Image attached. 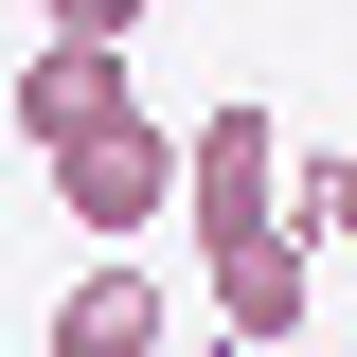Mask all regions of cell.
I'll list each match as a JSON object with an SVG mask.
<instances>
[{"label":"cell","mask_w":357,"mask_h":357,"mask_svg":"<svg viewBox=\"0 0 357 357\" xmlns=\"http://www.w3.org/2000/svg\"><path fill=\"white\" fill-rule=\"evenodd\" d=\"M54 197H72V232H89V250H143V232L178 215V143L143 126V107H107V126H72V143H54Z\"/></svg>","instance_id":"obj_1"},{"label":"cell","mask_w":357,"mask_h":357,"mask_svg":"<svg viewBox=\"0 0 357 357\" xmlns=\"http://www.w3.org/2000/svg\"><path fill=\"white\" fill-rule=\"evenodd\" d=\"M54 36H143V18H161V0H36Z\"/></svg>","instance_id":"obj_7"},{"label":"cell","mask_w":357,"mask_h":357,"mask_svg":"<svg viewBox=\"0 0 357 357\" xmlns=\"http://www.w3.org/2000/svg\"><path fill=\"white\" fill-rule=\"evenodd\" d=\"M107 107H143V89H126V36H54L36 72H18V143H72V126H107Z\"/></svg>","instance_id":"obj_4"},{"label":"cell","mask_w":357,"mask_h":357,"mask_svg":"<svg viewBox=\"0 0 357 357\" xmlns=\"http://www.w3.org/2000/svg\"><path fill=\"white\" fill-rule=\"evenodd\" d=\"M286 232H304V250H321V232H357V161H321V143H286Z\"/></svg>","instance_id":"obj_6"},{"label":"cell","mask_w":357,"mask_h":357,"mask_svg":"<svg viewBox=\"0 0 357 357\" xmlns=\"http://www.w3.org/2000/svg\"><path fill=\"white\" fill-rule=\"evenodd\" d=\"M54 357H161V286H143V268L107 250V268L72 286V304H54Z\"/></svg>","instance_id":"obj_5"},{"label":"cell","mask_w":357,"mask_h":357,"mask_svg":"<svg viewBox=\"0 0 357 357\" xmlns=\"http://www.w3.org/2000/svg\"><path fill=\"white\" fill-rule=\"evenodd\" d=\"M178 215H197V250L268 232V215H286V126H268V107H215V126H178Z\"/></svg>","instance_id":"obj_2"},{"label":"cell","mask_w":357,"mask_h":357,"mask_svg":"<svg viewBox=\"0 0 357 357\" xmlns=\"http://www.w3.org/2000/svg\"><path fill=\"white\" fill-rule=\"evenodd\" d=\"M304 304H321V268H304V232H286V215L215 250V321H232V340H304Z\"/></svg>","instance_id":"obj_3"}]
</instances>
